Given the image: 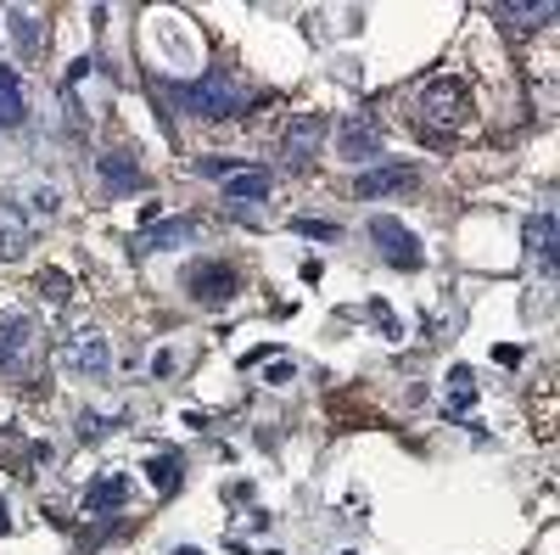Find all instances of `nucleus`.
I'll return each mask as SVG.
<instances>
[{"mask_svg": "<svg viewBox=\"0 0 560 555\" xmlns=\"http://www.w3.org/2000/svg\"><path fill=\"white\" fill-rule=\"evenodd\" d=\"M420 124H432L443 135L471 124V96H465V84L454 73H443V79H432L427 90H420Z\"/></svg>", "mask_w": 560, "mask_h": 555, "instance_id": "nucleus-1", "label": "nucleus"}, {"mask_svg": "<svg viewBox=\"0 0 560 555\" xmlns=\"http://www.w3.org/2000/svg\"><path fill=\"white\" fill-rule=\"evenodd\" d=\"M185 102H191L202 118L224 124V118H236V113L247 107V84H242L236 73H208L202 84H191V90H185Z\"/></svg>", "mask_w": 560, "mask_h": 555, "instance_id": "nucleus-2", "label": "nucleus"}, {"mask_svg": "<svg viewBox=\"0 0 560 555\" xmlns=\"http://www.w3.org/2000/svg\"><path fill=\"white\" fill-rule=\"evenodd\" d=\"M57 365L68 377H107L113 370V343L102 332H79V337H62L57 348Z\"/></svg>", "mask_w": 560, "mask_h": 555, "instance_id": "nucleus-3", "label": "nucleus"}, {"mask_svg": "<svg viewBox=\"0 0 560 555\" xmlns=\"http://www.w3.org/2000/svg\"><path fill=\"white\" fill-rule=\"evenodd\" d=\"M370 242L382 247V258L393 269H420V242H415V230H404L393 213H376L370 219Z\"/></svg>", "mask_w": 560, "mask_h": 555, "instance_id": "nucleus-4", "label": "nucleus"}, {"mask_svg": "<svg viewBox=\"0 0 560 555\" xmlns=\"http://www.w3.org/2000/svg\"><path fill=\"white\" fill-rule=\"evenodd\" d=\"M185 287H191V298H197V303H208V309H224L230 298L242 292V275L230 269V264H202V269H191V275H185Z\"/></svg>", "mask_w": 560, "mask_h": 555, "instance_id": "nucleus-5", "label": "nucleus"}, {"mask_svg": "<svg viewBox=\"0 0 560 555\" xmlns=\"http://www.w3.org/2000/svg\"><path fill=\"white\" fill-rule=\"evenodd\" d=\"M319 147H325V118L308 113V118H292L287 141H280V158H287V169H308Z\"/></svg>", "mask_w": 560, "mask_h": 555, "instance_id": "nucleus-6", "label": "nucleus"}, {"mask_svg": "<svg viewBox=\"0 0 560 555\" xmlns=\"http://www.w3.org/2000/svg\"><path fill=\"white\" fill-rule=\"evenodd\" d=\"M337 152L348 163H370V158H382V129L370 124V118H348L342 135H337Z\"/></svg>", "mask_w": 560, "mask_h": 555, "instance_id": "nucleus-7", "label": "nucleus"}, {"mask_svg": "<svg viewBox=\"0 0 560 555\" xmlns=\"http://www.w3.org/2000/svg\"><path fill=\"white\" fill-rule=\"evenodd\" d=\"M28 213L18 208V203H0V264H12V258H23L28 253Z\"/></svg>", "mask_w": 560, "mask_h": 555, "instance_id": "nucleus-8", "label": "nucleus"}, {"mask_svg": "<svg viewBox=\"0 0 560 555\" xmlns=\"http://www.w3.org/2000/svg\"><path fill=\"white\" fill-rule=\"evenodd\" d=\"M28 348H34V320L23 309H7V320H0V365H18Z\"/></svg>", "mask_w": 560, "mask_h": 555, "instance_id": "nucleus-9", "label": "nucleus"}, {"mask_svg": "<svg viewBox=\"0 0 560 555\" xmlns=\"http://www.w3.org/2000/svg\"><path fill=\"white\" fill-rule=\"evenodd\" d=\"M7 23H12V45H18V51L34 62V57L45 51V18H39V12H23V7H12V12H7Z\"/></svg>", "mask_w": 560, "mask_h": 555, "instance_id": "nucleus-10", "label": "nucleus"}, {"mask_svg": "<svg viewBox=\"0 0 560 555\" xmlns=\"http://www.w3.org/2000/svg\"><path fill=\"white\" fill-rule=\"evenodd\" d=\"M96 169H102V185H107L113 197H129V192H140V169H135V158H129V152H107Z\"/></svg>", "mask_w": 560, "mask_h": 555, "instance_id": "nucleus-11", "label": "nucleus"}, {"mask_svg": "<svg viewBox=\"0 0 560 555\" xmlns=\"http://www.w3.org/2000/svg\"><path fill=\"white\" fill-rule=\"evenodd\" d=\"M124 499H129V477H118V472L96 477V483H90V494H84L90 511H124Z\"/></svg>", "mask_w": 560, "mask_h": 555, "instance_id": "nucleus-12", "label": "nucleus"}, {"mask_svg": "<svg viewBox=\"0 0 560 555\" xmlns=\"http://www.w3.org/2000/svg\"><path fill=\"white\" fill-rule=\"evenodd\" d=\"M23 113H28V102H23V79L0 62V129H12V124H23Z\"/></svg>", "mask_w": 560, "mask_h": 555, "instance_id": "nucleus-13", "label": "nucleus"}, {"mask_svg": "<svg viewBox=\"0 0 560 555\" xmlns=\"http://www.w3.org/2000/svg\"><path fill=\"white\" fill-rule=\"evenodd\" d=\"M409 185H415L409 169H370V174H359L353 192L359 197H387V192H409Z\"/></svg>", "mask_w": 560, "mask_h": 555, "instance_id": "nucleus-14", "label": "nucleus"}, {"mask_svg": "<svg viewBox=\"0 0 560 555\" xmlns=\"http://www.w3.org/2000/svg\"><path fill=\"white\" fill-rule=\"evenodd\" d=\"M527 253H533L538 264H555L560 242H555V219H549V213H533V219H527Z\"/></svg>", "mask_w": 560, "mask_h": 555, "instance_id": "nucleus-15", "label": "nucleus"}, {"mask_svg": "<svg viewBox=\"0 0 560 555\" xmlns=\"http://www.w3.org/2000/svg\"><path fill=\"white\" fill-rule=\"evenodd\" d=\"M197 236H202L197 219H168V224L147 230V247H152V253H158V247H185V242H197Z\"/></svg>", "mask_w": 560, "mask_h": 555, "instance_id": "nucleus-16", "label": "nucleus"}, {"mask_svg": "<svg viewBox=\"0 0 560 555\" xmlns=\"http://www.w3.org/2000/svg\"><path fill=\"white\" fill-rule=\"evenodd\" d=\"M224 197H230V203H264V197H269V174H264V169L230 174V180H224Z\"/></svg>", "mask_w": 560, "mask_h": 555, "instance_id": "nucleus-17", "label": "nucleus"}, {"mask_svg": "<svg viewBox=\"0 0 560 555\" xmlns=\"http://www.w3.org/2000/svg\"><path fill=\"white\" fill-rule=\"evenodd\" d=\"M504 23H522L533 34V28L555 23V7H549V0H538V7H504Z\"/></svg>", "mask_w": 560, "mask_h": 555, "instance_id": "nucleus-18", "label": "nucleus"}, {"mask_svg": "<svg viewBox=\"0 0 560 555\" xmlns=\"http://www.w3.org/2000/svg\"><path fill=\"white\" fill-rule=\"evenodd\" d=\"M147 477H152L158 494H174V483H179V460H174V454H163V460L152 454V460H147Z\"/></svg>", "mask_w": 560, "mask_h": 555, "instance_id": "nucleus-19", "label": "nucleus"}, {"mask_svg": "<svg viewBox=\"0 0 560 555\" xmlns=\"http://www.w3.org/2000/svg\"><path fill=\"white\" fill-rule=\"evenodd\" d=\"M39 292L51 298V303H68V298H73V281H68L62 269H45V275H39Z\"/></svg>", "mask_w": 560, "mask_h": 555, "instance_id": "nucleus-20", "label": "nucleus"}, {"mask_svg": "<svg viewBox=\"0 0 560 555\" xmlns=\"http://www.w3.org/2000/svg\"><path fill=\"white\" fill-rule=\"evenodd\" d=\"M197 174H213V180H230V174H236V158H202V163H197Z\"/></svg>", "mask_w": 560, "mask_h": 555, "instance_id": "nucleus-21", "label": "nucleus"}, {"mask_svg": "<svg viewBox=\"0 0 560 555\" xmlns=\"http://www.w3.org/2000/svg\"><path fill=\"white\" fill-rule=\"evenodd\" d=\"M298 230H303V236H319V242L337 236V224H319V219H298Z\"/></svg>", "mask_w": 560, "mask_h": 555, "instance_id": "nucleus-22", "label": "nucleus"}, {"mask_svg": "<svg viewBox=\"0 0 560 555\" xmlns=\"http://www.w3.org/2000/svg\"><path fill=\"white\" fill-rule=\"evenodd\" d=\"M34 208L39 213H57V192H51V185H39V192H34Z\"/></svg>", "mask_w": 560, "mask_h": 555, "instance_id": "nucleus-23", "label": "nucleus"}, {"mask_svg": "<svg viewBox=\"0 0 560 555\" xmlns=\"http://www.w3.org/2000/svg\"><path fill=\"white\" fill-rule=\"evenodd\" d=\"M102 427H107L102 415H84V421H79V438H102Z\"/></svg>", "mask_w": 560, "mask_h": 555, "instance_id": "nucleus-24", "label": "nucleus"}, {"mask_svg": "<svg viewBox=\"0 0 560 555\" xmlns=\"http://www.w3.org/2000/svg\"><path fill=\"white\" fill-rule=\"evenodd\" d=\"M7 528H12V522H7V499H0V533H7Z\"/></svg>", "mask_w": 560, "mask_h": 555, "instance_id": "nucleus-25", "label": "nucleus"}, {"mask_svg": "<svg viewBox=\"0 0 560 555\" xmlns=\"http://www.w3.org/2000/svg\"><path fill=\"white\" fill-rule=\"evenodd\" d=\"M174 555H202V550H191V544H179V550H174Z\"/></svg>", "mask_w": 560, "mask_h": 555, "instance_id": "nucleus-26", "label": "nucleus"}]
</instances>
